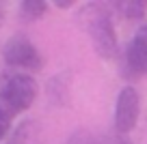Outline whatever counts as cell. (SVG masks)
Masks as SVG:
<instances>
[{
    "instance_id": "10",
    "label": "cell",
    "mask_w": 147,
    "mask_h": 144,
    "mask_svg": "<svg viewBox=\"0 0 147 144\" xmlns=\"http://www.w3.org/2000/svg\"><path fill=\"white\" fill-rule=\"evenodd\" d=\"M76 144H108V138H78Z\"/></svg>"
},
{
    "instance_id": "4",
    "label": "cell",
    "mask_w": 147,
    "mask_h": 144,
    "mask_svg": "<svg viewBox=\"0 0 147 144\" xmlns=\"http://www.w3.org/2000/svg\"><path fill=\"white\" fill-rule=\"evenodd\" d=\"M2 58L9 67L26 69V71H39L43 67V56L35 47L30 39L15 35L2 45Z\"/></svg>"
},
{
    "instance_id": "9",
    "label": "cell",
    "mask_w": 147,
    "mask_h": 144,
    "mask_svg": "<svg viewBox=\"0 0 147 144\" xmlns=\"http://www.w3.org/2000/svg\"><path fill=\"white\" fill-rule=\"evenodd\" d=\"M11 121H13V114L0 105V142H2V140L7 138V133H9V129H11Z\"/></svg>"
},
{
    "instance_id": "2",
    "label": "cell",
    "mask_w": 147,
    "mask_h": 144,
    "mask_svg": "<svg viewBox=\"0 0 147 144\" xmlns=\"http://www.w3.org/2000/svg\"><path fill=\"white\" fill-rule=\"evenodd\" d=\"M39 86L28 73H13L0 90V105L11 114H22L35 103Z\"/></svg>"
},
{
    "instance_id": "8",
    "label": "cell",
    "mask_w": 147,
    "mask_h": 144,
    "mask_svg": "<svg viewBox=\"0 0 147 144\" xmlns=\"http://www.w3.org/2000/svg\"><path fill=\"white\" fill-rule=\"evenodd\" d=\"M46 11H48L46 0H22V2H20V15H22V19H26V22L39 19Z\"/></svg>"
},
{
    "instance_id": "5",
    "label": "cell",
    "mask_w": 147,
    "mask_h": 144,
    "mask_svg": "<svg viewBox=\"0 0 147 144\" xmlns=\"http://www.w3.org/2000/svg\"><path fill=\"white\" fill-rule=\"evenodd\" d=\"M138 114H141V97H138L136 88H132V86L121 88L115 105V133L128 135L136 127Z\"/></svg>"
},
{
    "instance_id": "6",
    "label": "cell",
    "mask_w": 147,
    "mask_h": 144,
    "mask_svg": "<svg viewBox=\"0 0 147 144\" xmlns=\"http://www.w3.org/2000/svg\"><path fill=\"white\" fill-rule=\"evenodd\" d=\"M113 9L125 19H143L147 13V2H143V0H117Z\"/></svg>"
},
{
    "instance_id": "11",
    "label": "cell",
    "mask_w": 147,
    "mask_h": 144,
    "mask_svg": "<svg viewBox=\"0 0 147 144\" xmlns=\"http://www.w3.org/2000/svg\"><path fill=\"white\" fill-rule=\"evenodd\" d=\"M108 144H132L128 140V135H113V138H108Z\"/></svg>"
},
{
    "instance_id": "3",
    "label": "cell",
    "mask_w": 147,
    "mask_h": 144,
    "mask_svg": "<svg viewBox=\"0 0 147 144\" xmlns=\"http://www.w3.org/2000/svg\"><path fill=\"white\" fill-rule=\"evenodd\" d=\"M119 75L128 82L147 77V24H143L119 56Z\"/></svg>"
},
{
    "instance_id": "13",
    "label": "cell",
    "mask_w": 147,
    "mask_h": 144,
    "mask_svg": "<svg viewBox=\"0 0 147 144\" xmlns=\"http://www.w3.org/2000/svg\"><path fill=\"white\" fill-rule=\"evenodd\" d=\"M2 19H5V9H2V5H0V26H2Z\"/></svg>"
},
{
    "instance_id": "1",
    "label": "cell",
    "mask_w": 147,
    "mask_h": 144,
    "mask_svg": "<svg viewBox=\"0 0 147 144\" xmlns=\"http://www.w3.org/2000/svg\"><path fill=\"white\" fill-rule=\"evenodd\" d=\"M78 22L87 28L91 43L100 58L113 60L119 56V39L115 32V24L110 19V7L104 2L87 5L78 15Z\"/></svg>"
},
{
    "instance_id": "12",
    "label": "cell",
    "mask_w": 147,
    "mask_h": 144,
    "mask_svg": "<svg viewBox=\"0 0 147 144\" xmlns=\"http://www.w3.org/2000/svg\"><path fill=\"white\" fill-rule=\"evenodd\" d=\"M54 7L56 9H71L74 0H54Z\"/></svg>"
},
{
    "instance_id": "7",
    "label": "cell",
    "mask_w": 147,
    "mask_h": 144,
    "mask_svg": "<svg viewBox=\"0 0 147 144\" xmlns=\"http://www.w3.org/2000/svg\"><path fill=\"white\" fill-rule=\"evenodd\" d=\"M7 144H39V129L35 121H24L7 140Z\"/></svg>"
}]
</instances>
